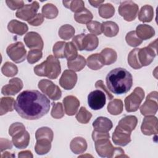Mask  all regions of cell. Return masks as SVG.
I'll return each instance as SVG.
<instances>
[{
    "label": "cell",
    "instance_id": "11",
    "mask_svg": "<svg viewBox=\"0 0 158 158\" xmlns=\"http://www.w3.org/2000/svg\"><path fill=\"white\" fill-rule=\"evenodd\" d=\"M95 149L101 157H113L115 147H114L109 138H104L94 141Z\"/></svg>",
    "mask_w": 158,
    "mask_h": 158
},
{
    "label": "cell",
    "instance_id": "50",
    "mask_svg": "<svg viewBox=\"0 0 158 158\" xmlns=\"http://www.w3.org/2000/svg\"><path fill=\"white\" fill-rule=\"evenodd\" d=\"M85 35V34L84 33H81L73 37L72 42L75 45L77 50L83 51V40Z\"/></svg>",
    "mask_w": 158,
    "mask_h": 158
},
{
    "label": "cell",
    "instance_id": "42",
    "mask_svg": "<svg viewBox=\"0 0 158 158\" xmlns=\"http://www.w3.org/2000/svg\"><path fill=\"white\" fill-rule=\"evenodd\" d=\"M92 114L85 107H81L76 114L75 118L78 122L83 124L88 123L91 120Z\"/></svg>",
    "mask_w": 158,
    "mask_h": 158
},
{
    "label": "cell",
    "instance_id": "54",
    "mask_svg": "<svg viewBox=\"0 0 158 158\" xmlns=\"http://www.w3.org/2000/svg\"><path fill=\"white\" fill-rule=\"evenodd\" d=\"M92 139L94 141H96L98 139H104V138H109L110 135L108 132H102L94 130L92 132Z\"/></svg>",
    "mask_w": 158,
    "mask_h": 158
},
{
    "label": "cell",
    "instance_id": "48",
    "mask_svg": "<svg viewBox=\"0 0 158 158\" xmlns=\"http://www.w3.org/2000/svg\"><path fill=\"white\" fill-rule=\"evenodd\" d=\"M86 27L88 31L94 35H99L102 33V23L98 21H91L86 24Z\"/></svg>",
    "mask_w": 158,
    "mask_h": 158
},
{
    "label": "cell",
    "instance_id": "34",
    "mask_svg": "<svg viewBox=\"0 0 158 158\" xmlns=\"http://www.w3.org/2000/svg\"><path fill=\"white\" fill-rule=\"evenodd\" d=\"M41 13L43 17L48 19H55L58 14L59 10L57 7L51 3H47L44 5L41 9Z\"/></svg>",
    "mask_w": 158,
    "mask_h": 158
},
{
    "label": "cell",
    "instance_id": "28",
    "mask_svg": "<svg viewBox=\"0 0 158 158\" xmlns=\"http://www.w3.org/2000/svg\"><path fill=\"white\" fill-rule=\"evenodd\" d=\"M153 7L148 4H146L141 7L138 13V19L143 22H150L154 17Z\"/></svg>",
    "mask_w": 158,
    "mask_h": 158
},
{
    "label": "cell",
    "instance_id": "52",
    "mask_svg": "<svg viewBox=\"0 0 158 158\" xmlns=\"http://www.w3.org/2000/svg\"><path fill=\"white\" fill-rule=\"evenodd\" d=\"M95 88H96L98 89H100L102 91H103V92L105 94H106V95L109 100H111L114 98V96L109 92V90L108 89V88L104 85L102 80H98L95 83Z\"/></svg>",
    "mask_w": 158,
    "mask_h": 158
},
{
    "label": "cell",
    "instance_id": "25",
    "mask_svg": "<svg viewBox=\"0 0 158 158\" xmlns=\"http://www.w3.org/2000/svg\"><path fill=\"white\" fill-rule=\"evenodd\" d=\"M86 65L90 69L98 70L104 65V62L101 55L98 53H95L88 57Z\"/></svg>",
    "mask_w": 158,
    "mask_h": 158
},
{
    "label": "cell",
    "instance_id": "1",
    "mask_svg": "<svg viewBox=\"0 0 158 158\" xmlns=\"http://www.w3.org/2000/svg\"><path fill=\"white\" fill-rule=\"evenodd\" d=\"M14 109L23 118L37 120L48 113L50 101L38 90H25L17 97Z\"/></svg>",
    "mask_w": 158,
    "mask_h": 158
},
{
    "label": "cell",
    "instance_id": "55",
    "mask_svg": "<svg viewBox=\"0 0 158 158\" xmlns=\"http://www.w3.org/2000/svg\"><path fill=\"white\" fill-rule=\"evenodd\" d=\"M0 141H1V147H0V150H1V152H2L3 151L6 150V149H12V142L7 139H6V138H1V139H0Z\"/></svg>",
    "mask_w": 158,
    "mask_h": 158
},
{
    "label": "cell",
    "instance_id": "32",
    "mask_svg": "<svg viewBox=\"0 0 158 158\" xmlns=\"http://www.w3.org/2000/svg\"><path fill=\"white\" fill-rule=\"evenodd\" d=\"M86 65V61L84 57L81 55L78 56L73 60L67 61V67L69 70L75 72L81 71Z\"/></svg>",
    "mask_w": 158,
    "mask_h": 158
},
{
    "label": "cell",
    "instance_id": "17",
    "mask_svg": "<svg viewBox=\"0 0 158 158\" xmlns=\"http://www.w3.org/2000/svg\"><path fill=\"white\" fill-rule=\"evenodd\" d=\"M112 138L114 143L115 145L125 146L131 141V132L126 131L117 125L112 133Z\"/></svg>",
    "mask_w": 158,
    "mask_h": 158
},
{
    "label": "cell",
    "instance_id": "41",
    "mask_svg": "<svg viewBox=\"0 0 158 158\" xmlns=\"http://www.w3.org/2000/svg\"><path fill=\"white\" fill-rule=\"evenodd\" d=\"M1 72L7 77H12L17 74L18 68L13 63L6 62L1 67Z\"/></svg>",
    "mask_w": 158,
    "mask_h": 158
},
{
    "label": "cell",
    "instance_id": "10",
    "mask_svg": "<svg viewBox=\"0 0 158 158\" xmlns=\"http://www.w3.org/2000/svg\"><path fill=\"white\" fill-rule=\"evenodd\" d=\"M106 102L105 93L100 90L96 89L91 93L88 96V104L89 107L94 110L102 109Z\"/></svg>",
    "mask_w": 158,
    "mask_h": 158
},
{
    "label": "cell",
    "instance_id": "51",
    "mask_svg": "<svg viewBox=\"0 0 158 158\" xmlns=\"http://www.w3.org/2000/svg\"><path fill=\"white\" fill-rule=\"evenodd\" d=\"M6 3L7 6L12 10H19L22 8L24 6V2L23 1H11V0H6Z\"/></svg>",
    "mask_w": 158,
    "mask_h": 158
},
{
    "label": "cell",
    "instance_id": "30",
    "mask_svg": "<svg viewBox=\"0 0 158 158\" xmlns=\"http://www.w3.org/2000/svg\"><path fill=\"white\" fill-rule=\"evenodd\" d=\"M100 54L101 55L104 65H109L114 63L117 59V54L115 50H114L112 48H106L103 49L101 52Z\"/></svg>",
    "mask_w": 158,
    "mask_h": 158
},
{
    "label": "cell",
    "instance_id": "33",
    "mask_svg": "<svg viewBox=\"0 0 158 158\" xmlns=\"http://www.w3.org/2000/svg\"><path fill=\"white\" fill-rule=\"evenodd\" d=\"M123 109V104L121 99H114L110 101L107 105V109L108 112L113 115H117L120 114Z\"/></svg>",
    "mask_w": 158,
    "mask_h": 158
},
{
    "label": "cell",
    "instance_id": "12",
    "mask_svg": "<svg viewBox=\"0 0 158 158\" xmlns=\"http://www.w3.org/2000/svg\"><path fill=\"white\" fill-rule=\"evenodd\" d=\"M40 5L37 1H33L31 4H25L23 7L17 10L15 15L17 18L25 21H29L37 14Z\"/></svg>",
    "mask_w": 158,
    "mask_h": 158
},
{
    "label": "cell",
    "instance_id": "24",
    "mask_svg": "<svg viewBox=\"0 0 158 158\" xmlns=\"http://www.w3.org/2000/svg\"><path fill=\"white\" fill-rule=\"evenodd\" d=\"M70 148L72 152L75 154H82L87 149V143L83 138L77 136L70 141Z\"/></svg>",
    "mask_w": 158,
    "mask_h": 158
},
{
    "label": "cell",
    "instance_id": "2",
    "mask_svg": "<svg viewBox=\"0 0 158 158\" xmlns=\"http://www.w3.org/2000/svg\"><path fill=\"white\" fill-rule=\"evenodd\" d=\"M107 88L116 94L127 93L133 85V77L125 69L118 67L110 70L106 77Z\"/></svg>",
    "mask_w": 158,
    "mask_h": 158
},
{
    "label": "cell",
    "instance_id": "13",
    "mask_svg": "<svg viewBox=\"0 0 158 158\" xmlns=\"http://www.w3.org/2000/svg\"><path fill=\"white\" fill-rule=\"evenodd\" d=\"M141 132L147 136L157 135L158 133L157 118L154 115L145 116L141 125Z\"/></svg>",
    "mask_w": 158,
    "mask_h": 158
},
{
    "label": "cell",
    "instance_id": "38",
    "mask_svg": "<svg viewBox=\"0 0 158 158\" xmlns=\"http://www.w3.org/2000/svg\"><path fill=\"white\" fill-rule=\"evenodd\" d=\"M99 15L104 19H109L113 17L115 14V8L110 3L101 4L98 9Z\"/></svg>",
    "mask_w": 158,
    "mask_h": 158
},
{
    "label": "cell",
    "instance_id": "19",
    "mask_svg": "<svg viewBox=\"0 0 158 158\" xmlns=\"http://www.w3.org/2000/svg\"><path fill=\"white\" fill-rule=\"evenodd\" d=\"M12 138V142L17 149L26 148L28 146L30 139V134L26 130L15 134Z\"/></svg>",
    "mask_w": 158,
    "mask_h": 158
},
{
    "label": "cell",
    "instance_id": "21",
    "mask_svg": "<svg viewBox=\"0 0 158 158\" xmlns=\"http://www.w3.org/2000/svg\"><path fill=\"white\" fill-rule=\"evenodd\" d=\"M136 34L138 37L143 40H147L155 35V30L153 27L147 24H139L136 27Z\"/></svg>",
    "mask_w": 158,
    "mask_h": 158
},
{
    "label": "cell",
    "instance_id": "31",
    "mask_svg": "<svg viewBox=\"0 0 158 158\" xmlns=\"http://www.w3.org/2000/svg\"><path fill=\"white\" fill-rule=\"evenodd\" d=\"M51 148V141L46 139H37L35 146V151L38 155L46 154Z\"/></svg>",
    "mask_w": 158,
    "mask_h": 158
},
{
    "label": "cell",
    "instance_id": "4",
    "mask_svg": "<svg viewBox=\"0 0 158 158\" xmlns=\"http://www.w3.org/2000/svg\"><path fill=\"white\" fill-rule=\"evenodd\" d=\"M144 98V91L141 87H136L124 100L125 107L128 112H136Z\"/></svg>",
    "mask_w": 158,
    "mask_h": 158
},
{
    "label": "cell",
    "instance_id": "49",
    "mask_svg": "<svg viewBox=\"0 0 158 158\" xmlns=\"http://www.w3.org/2000/svg\"><path fill=\"white\" fill-rule=\"evenodd\" d=\"M25 130V127L23 123L20 122H15L10 125L9 128V135L10 136H14L15 134Z\"/></svg>",
    "mask_w": 158,
    "mask_h": 158
},
{
    "label": "cell",
    "instance_id": "45",
    "mask_svg": "<svg viewBox=\"0 0 158 158\" xmlns=\"http://www.w3.org/2000/svg\"><path fill=\"white\" fill-rule=\"evenodd\" d=\"M125 40L127 44L131 47H137L143 42L136 35L135 31H131L127 33L125 36Z\"/></svg>",
    "mask_w": 158,
    "mask_h": 158
},
{
    "label": "cell",
    "instance_id": "46",
    "mask_svg": "<svg viewBox=\"0 0 158 158\" xmlns=\"http://www.w3.org/2000/svg\"><path fill=\"white\" fill-rule=\"evenodd\" d=\"M42 56V50L38 49H33L28 51L27 56V59L28 63H30V64H33L37 62L40 59H41Z\"/></svg>",
    "mask_w": 158,
    "mask_h": 158
},
{
    "label": "cell",
    "instance_id": "29",
    "mask_svg": "<svg viewBox=\"0 0 158 158\" xmlns=\"http://www.w3.org/2000/svg\"><path fill=\"white\" fill-rule=\"evenodd\" d=\"M15 100L11 97H2L0 101V115H3L9 112H12L14 109Z\"/></svg>",
    "mask_w": 158,
    "mask_h": 158
},
{
    "label": "cell",
    "instance_id": "47",
    "mask_svg": "<svg viewBox=\"0 0 158 158\" xmlns=\"http://www.w3.org/2000/svg\"><path fill=\"white\" fill-rule=\"evenodd\" d=\"M66 42L65 41H57L56 42L52 48V52L54 57L57 58H65L64 51Z\"/></svg>",
    "mask_w": 158,
    "mask_h": 158
},
{
    "label": "cell",
    "instance_id": "35",
    "mask_svg": "<svg viewBox=\"0 0 158 158\" xmlns=\"http://www.w3.org/2000/svg\"><path fill=\"white\" fill-rule=\"evenodd\" d=\"M93 18L92 13L86 8H85L80 12L74 14V19L79 23L87 24L91 21Z\"/></svg>",
    "mask_w": 158,
    "mask_h": 158
},
{
    "label": "cell",
    "instance_id": "6",
    "mask_svg": "<svg viewBox=\"0 0 158 158\" xmlns=\"http://www.w3.org/2000/svg\"><path fill=\"white\" fill-rule=\"evenodd\" d=\"M139 7L132 1H121L118 9V14L127 22L134 20L138 13Z\"/></svg>",
    "mask_w": 158,
    "mask_h": 158
},
{
    "label": "cell",
    "instance_id": "22",
    "mask_svg": "<svg viewBox=\"0 0 158 158\" xmlns=\"http://www.w3.org/2000/svg\"><path fill=\"white\" fill-rule=\"evenodd\" d=\"M138 119L135 115H127L123 117L118 122V126L123 130L131 132L134 130L137 125Z\"/></svg>",
    "mask_w": 158,
    "mask_h": 158
},
{
    "label": "cell",
    "instance_id": "18",
    "mask_svg": "<svg viewBox=\"0 0 158 158\" xmlns=\"http://www.w3.org/2000/svg\"><path fill=\"white\" fill-rule=\"evenodd\" d=\"M63 104L65 114L69 116H72L77 114L80 103L77 97L69 95L64 98Z\"/></svg>",
    "mask_w": 158,
    "mask_h": 158
},
{
    "label": "cell",
    "instance_id": "3",
    "mask_svg": "<svg viewBox=\"0 0 158 158\" xmlns=\"http://www.w3.org/2000/svg\"><path fill=\"white\" fill-rule=\"evenodd\" d=\"M34 72L40 77L56 79L61 72L60 62L54 56L49 55L44 62L34 67Z\"/></svg>",
    "mask_w": 158,
    "mask_h": 158
},
{
    "label": "cell",
    "instance_id": "37",
    "mask_svg": "<svg viewBox=\"0 0 158 158\" xmlns=\"http://www.w3.org/2000/svg\"><path fill=\"white\" fill-rule=\"evenodd\" d=\"M64 6L71 10L73 12L78 13L83 10L85 7V3L82 0H73V1H63Z\"/></svg>",
    "mask_w": 158,
    "mask_h": 158
},
{
    "label": "cell",
    "instance_id": "20",
    "mask_svg": "<svg viewBox=\"0 0 158 158\" xmlns=\"http://www.w3.org/2000/svg\"><path fill=\"white\" fill-rule=\"evenodd\" d=\"M94 130L102 132H109L113 127L112 121L105 117H98L92 124Z\"/></svg>",
    "mask_w": 158,
    "mask_h": 158
},
{
    "label": "cell",
    "instance_id": "53",
    "mask_svg": "<svg viewBox=\"0 0 158 158\" xmlns=\"http://www.w3.org/2000/svg\"><path fill=\"white\" fill-rule=\"evenodd\" d=\"M43 22H44L43 15H42V14L38 13L33 19H31V20L28 21V24H30L32 26L37 27V26L41 25Z\"/></svg>",
    "mask_w": 158,
    "mask_h": 158
},
{
    "label": "cell",
    "instance_id": "39",
    "mask_svg": "<svg viewBox=\"0 0 158 158\" xmlns=\"http://www.w3.org/2000/svg\"><path fill=\"white\" fill-rule=\"evenodd\" d=\"M54 138L53 131L49 127H43L38 128L35 133L36 140L41 139H48L50 141H52Z\"/></svg>",
    "mask_w": 158,
    "mask_h": 158
},
{
    "label": "cell",
    "instance_id": "15",
    "mask_svg": "<svg viewBox=\"0 0 158 158\" xmlns=\"http://www.w3.org/2000/svg\"><path fill=\"white\" fill-rule=\"evenodd\" d=\"M23 84L22 80L15 77L9 81V83L3 86L1 93L4 96H14L19 93L23 88Z\"/></svg>",
    "mask_w": 158,
    "mask_h": 158
},
{
    "label": "cell",
    "instance_id": "58",
    "mask_svg": "<svg viewBox=\"0 0 158 158\" xmlns=\"http://www.w3.org/2000/svg\"><path fill=\"white\" fill-rule=\"evenodd\" d=\"M15 157V156L13 154H10V152L5 151L4 153H1V157L3 158V157Z\"/></svg>",
    "mask_w": 158,
    "mask_h": 158
},
{
    "label": "cell",
    "instance_id": "23",
    "mask_svg": "<svg viewBox=\"0 0 158 158\" xmlns=\"http://www.w3.org/2000/svg\"><path fill=\"white\" fill-rule=\"evenodd\" d=\"M7 29L12 33L22 36L28 31V27L26 23L13 19L8 23Z\"/></svg>",
    "mask_w": 158,
    "mask_h": 158
},
{
    "label": "cell",
    "instance_id": "5",
    "mask_svg": "<svg viewBox=\"0 0 158 158\" xmlns=\"http://www.w3.org/2000/svg\"><path fill=\"white\" fill-rule=\"evenodd\" d=\"M157 39L151 42L148 46L139 49L138 52L139 63L143 66L150 65L157 55Z\"/></svg>",
    "mask_w": 158,
    "mask_h": 158
},
{
    "label": "cell",
    "instance_id": "43",
    "mask_svg": "<svg viewBox=\"0 0 158 158\" xmlns=\"http://www.w3.org/2000/svg\"><path fill=\"white\" fill-rule=\"evenodd\" d=\"M78 56V52L76 47L72 42L66 43L64 51V57L67 61L75 59Z\"/></svg>",
    "mask_w": 158,
    "mask_h": 158
},
{
    "label": "cell",
    "instance_id": "16",
    "mask_svg": "<svg viewBox=\"0 0 158 158\" xmlns=\"http://www.w3.org/2000/svg\"><path fill=\"white\" fill-rule=\"evenodd\" d=\"M23 41L26 46L30 49H38L42 50L44 46L43 39L40 34L35 31L27 33L24 38Z\"/></svg>",
    "mask_w": 158,
    "mask_h": 158
},
{
    "label": "cell",
    "instance_id": "9",
    "mask_svg": "<svg viewBox=\"0 0 158 158\" xmlns=\"http://www.w3.org/2000/svg\"><path fill=\"white\" fill-rule=\"evenodd\" d=\"M157 91H154L148 94L144 102L140 107L141 114L144 116L154 115L158 109Z\"/></svg>",
    "mask_w": 158,
    "mask_h": 158
},
{
    "label": "cell",
    "instance_id": "14",
    "mask_svg": "<svg viewBox=\"0 0 158 158\" xmlns=\"http://www.w3.org/2000/svg\"><path fill=\"white\" fill-rule=\"evenodd\" d=\"M77 81V73L71 70H65L59 79V85L64 89L70 90L74 88Z\"/></svg>",
    "mask_w": 158,
    "mask_h": 158
},
{
    "label": "cell",
    "instance_id": "27",
    "mask_svg": "<svg viewBox=\"0 0 158 158\" xmlns=\"http://www.w3.org/2000/svg\"><path fill=\"white\" fill-rule=\"evenodd\" d=\"M102 30L106 36L114 37L118 34L119 27L114 22L106 21L102 23Z\"/></svg>",
    "mask_w": 158,
    "mask_h": 158
},
{
    "label": "cell",
    "instance_id": "44",
    "mask_svg": "<svg viewBox=\"0 0 158 158\" xmlns=\"http://www.w3.org/2000/svg\"><path fill=\"white\" fill-rule=\"evenodd\" d=\"M51 111V116L56 119H60L64 116V109L61 102H52Z\"/></svg>",
    "mask_w": 158,
    "mask_h": 158
},
{
    "label": "cell",
    "instance_id": "40",
    "mask_svg": "<svg viewBox=\"0 0 158 158\" xmlns=\"http://www.w3.org/2000/svg\"><path fill=\"white\" fill-rule=\"evenodd\" d=\"M139 48H135L132 49L128 55V63L129 65L134 69H139L142 67V65L139 63L138 52Z\"/></svg>",
    "mask_w": 158,
    "mask_h": 158
},
{
    "label": "cell",
    "instance_id": "57",
    "mask_svg": "<svg viewBox=\"0 0 158 158\" xmlns=\"http://www.w3.org/2000/svg\"><path fill=\"white\" fill-rule=\"evenodd\" d=\"M88 2L93 7H98L102 4V3H103L104 2V1H103V0H102V1H89Z\"/></svg>",
    "mask_w": 158,
    "mask_h": 158
},
{
    "label": "cell",
    "instance_id": "8",
    "mask_svg": "<svg viewBox=\"0 0 158 158\" xmlns=\"http://www.w3.org/2000/svg\"><path fill=\"white\" fill-rule=\"evenodd\" d=\"M6 53L9 57L15 63H21L26 58L27 50L24 44L18 41L9 44L6 48Z\"/></svg>",
    "mask_w": 158,
    "mask_h": 158
},
{
    "label": "cell",
    "instance_id": "56",
    "mask_svg": "<svg viewBox=\"0 0 158 158\" xmlns=\"http://www.w3.org/2000/svg\"><path fill=\"white\" fill-rule=\"evenodd\" d=\"M18 157L21 158V157H27V158H33V156L30 151L26 150L23 151L19 152L18 154Z\"/></svg>",
    "mask_w": 158,
    "mask_h": 158
},
{
    "label": "cell",
    "instance_id": "36",
    "mask_svg": "<svg viewBox=\"0 0 158 158\" xmlns=\"http://www.w3.org/2000/svg\"><path fill=\"white\" fill-rule=\"evenodd\" d=\"M75 33V28L70 25L65 24L62 25L58 31L59 37L64 40H69L74 36Z\"/></svg>",
    "mask_w": 158,
    "mask_h": 158
},
{
    "label": "cell",
    "instance_id": "7",
    "mask_svg": "<svg viewBox=\"0 0 158 158\" xmlns=\"http://www.w3.org/2000/svg\"><path fill=\"white\" fill-rule=\"evenodd\" d=\"M38 86L44 94L53 101H57L62 96V91L59 87L49 80H41L38 82Z\"/></svg>",
    "mask_w": 158,
    "mask_h": 158
},
{
    "label": "cell",
    "instance_id": "26",
    "mask_svg": "<svg viewBox=\"0 0 158 158\" xmlns=\"http://www.w3.org/2000/svg\"><path fill=\"white\" fill-rule=\"evenodd\" d=\"M99 44V40L96 35L85 34L83 40V50L91 51L96 49Z\"/></svg>",
    "mask_w": 158,
    "mask_h": 158
}]
</instances>
